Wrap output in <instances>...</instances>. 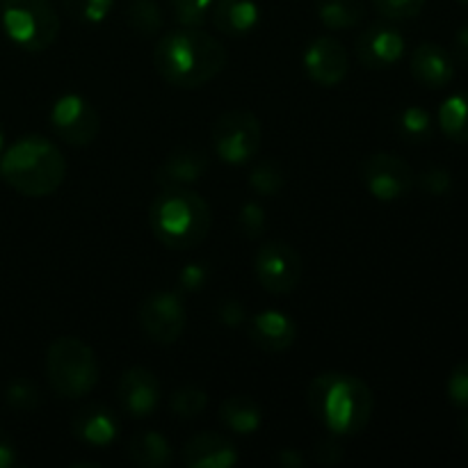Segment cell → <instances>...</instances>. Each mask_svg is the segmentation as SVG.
Instances as JSON below:
<instances>
[{
	"mask_svg": "<svg viewBox=\"0 0 468 468\" xmlns=\"http://www.w3.org/2000/svg\"><path fill=\"white\" fill-rule=\"evenodd\" d=\"M227 48L199 27H181L160 37L154 50L155 71L169 85L195 90L204 87L227 67Z\"/></svg>",
	"mask_w": 468,
	"mask_h": 468,
	"instance_id": "obj_1",
	"label": "cell"
},
{
	"mask_svg": "<svg viewBox=\"0 0 468 468\" xmlns=\"http://www.w3.org/2000/svg\"><path fill=\"white\" fill-rule=\"evenodd\" d=\"M306 405L334 437H352L368 428L375 398L364 379L347 373H323L311 379Z\"/></svg>",
	"mask_w": 468,
	"mask_h": 468,
	"instance_id": "obj_2",
	"label": "cell"
},
{
	"mask_svg": "<svg viewBox=\"0 0 468 468\" xmlns=\"http://www.w3.org/2000/svg\"><path fill=\"white\" fill-rule=\"evenodd\" d=\"M67 176L62 151L41 135H27L5 149L0 178L26 197H48Z\"/></svg>",
	"mask_w": 468,
	"mask_h": 468,
	"instance_id": "obj_3",
	"label": "cell"
},
{
	"mask_svg": "<svg viewBox=\"0 0 468 468\" xmlns=\"http://www.w3.org/2000/svg\"><path fill=\"white\" fill-rule=\"evenodd\" d=\"M149 224L154 236L169 250H192L208 238L213 210L190 187H167L151 201Z\"/></svg>",
	"mask_w": 468,
	"mask_h": 468,
	"instance_id": "obj_4",
	"label": "cell"
},
{
	"mask_svg": "<svg viewBox=\"0 0 468 468\" xmlns=\"http://www.w3.org/2000/svg\"><path fill=\"white\" fill-rule=\"evenodd\" d=\"M46 378L59 398L78 400L99 382V361L94 350L76 336H62L46 352Z\"/></svg>",
	"mask_w": 468,
	"mask_h": 468,
	"instance_id": "obj_5",
	"label": "cell"
},
{
	"mask_svg": "<svg viewBox=\"0 0 468 468\" xmlns=\"http://www.w3.org/2000/svg\"><path fill=\"white\" fill-rule=\"evenodd\" d=\"M5 35L23 50L50 48L59 35V16L48 0H3L0 3Z\"/></svg>",
	"mask_w": 468,
	"mask_h": 468,
	"instance_id": "obj_6",
	"label": "cell"
},
{
	"mask_svg": "<svg viewBox=\"0 0 468 468\" xmlns=\"http://www.w3.org/2000/svg\"><path fill=\"white\" fill-rule=\"evenodd\" d=\"M263 128L250 110H229L213 126V149L222 163L245 165L259 154Z\"/></svg>",
	"mask_w": 468,
	"mask_h": 468,
	"instance_id": "obj_7",
	"label": "cell"
},
{
	"mask_svg": "<svg viewBox=\"0 0 468 468\" xmlns=\"http://www.w3.org/2000/svg\"><path fill=\"white\" fill-rule=\"evenodd\" d=\"M254 270L265 291L272 295H288L300 286L304 261L291 245L272 240L256 251Z\"/></svg>",
	"mask_w": 468,
	"mask_h": 468,
	"instance_id": "obj_8",
	"label": "cell"
},
{
	"mask_svg": "<svg viewBox=\"0 0 468 468\" xmlns=\"http://www.w3.org/2000/svg\"><path fill=\"white\" fill-rule=\"evenodd\" d=\"M361 183L379 201H398L416 186V174L410 163L393 154H373L361 163Z\"/></svg>",
	"mask_w": 468,
	"mask_h": 468,
	"instance_id": "obj_9",
	"label": "cell"
},
{
	"mask_svg": "<svg viewBox=\"0 0 468 468\" xmlns=\"http://www.w3.org/2000/svg\"><path fill=\"white\" fill-rule=\"evenodd\" d=\"M50 126L67 144L87 146L99 135L101 117L85 96L64 94L50 108Z\"/></svg>",
	"mask_w": 468,
	"mask_h": 468,
	"instance_id": "obj_10",
	"label": "cell"
},
{
	"mask_svg": "<svg viewBox=\"0 0 468 468\" xmlns=\"http://www.w3.org/2000/svg\"><path fill=\"white\" fill-rule=\"evenodd\" d=\"M187 314L178 292H154L140 306V327L146 336L163 346H172L183 336Z\"/></svg>",
	"mask_w": 468,
	"mask_h": 468,
	"instance_id": "obj_11",
	"label": "cell"
},
{
	"mask_svg": "<svg viewBox=\"0 0 468 468\" xmlns=\"http://www.w3.org/2000/svg\"><path fill=\"white\" fill-rule=\"evenodd\" d=\"M405 55V37L388 23H375L356 37V58L370 71L391 69Z\"/></svg>",
	"mask_w": 468,
	"mask_h": 468,
	"instance_id": "obj_12",
	"label": "cell"
},
{
	"mask_svg": "<svg viewBox=\"0 0 468 468\" xmlns=\"http://www.w3.org/2000/svg\"><path fill=\"white\" fill-rule=\"evenodd\" d=\"M117 396L119 402H122V410L128 416H133V419H149L160 407L163 387H160V379L149 368L133 366L119 379Z\"/></svg>",
	"mask_w": 468,
	"mask_h": 468,
	"instance_id": "obj_13",
	"label": "cell"
},
{
	"mask_svg": "<svg viewBox=\"0 0 468 468\" xmlns=\"http://www.w3.org/2000/svg\"><path fill=\"white\" fill-rule=\"evenodd\" d=\"M304 69L320 87H336L350 71L346 46L334 37H318L304 50Z\"/></svg>",
	"mask_w": 468,
	"mask_h": 468,
	"instance_id": "obj_14",
	"label": "cell"
},
{
	"mask_svg": "<svg viewBox=\"0 0 468 468\" xmlns=\"http://www.w3.org/2000/svg\"><path fill=\"white\" fill-rule=\"evenodd\" d=\"M71 432L85 446L108 448L122 434V420L110 407L87 405L71 419Z\"/></svg>",
	"mask_w": 468,
	"mask_h": 468,
	"instance_id": "obj_15",
	"label": "cell"
},
{
	"mask_svg": "<svg viewBox=\"0 0 468 468\" xmlns=\"http://www.w3.org/2000/svg\"><path fill=\"white\" fill-rule=\"evenodd\" d=\"M250 338L259 350L263 352H286L291 350L292 343L297 341V324L283 311H261L250 323Z\"/></svg>",
	"mask_w": 468,
	"mask_h": 468,
	"instance_id": "obj_16",
	"label": "cell"
},
{
	"mask_svg": "<svg viewBox=\"0 0 468 468\" xmlns=\"http://www.w3.org/2000/svg\"><path fill=\"white\" fill-rule=\"evenodd\" d=\"M411 73L416 80L430 90H441L452 82L457 73V64L452 53H448L441 44L423 41L411 55Z\"/></svg>",
	"mask_w": 468,
	"mask_h": 468,
	"instance_id": "obj_17",
	"label": "cell"
},
{
	"mask_svg": "<svg viewBox=\"0 0 468 468\" xmlns=\"http://www.w3.org/2000/svg\"><path fill=\"white\" fill-rule=\"evenodd\" d=\"M181 460L187 468H231L238 464V451L224 434L201 432L183 446Z\"/></svg>",
	"mask_w": 468,
	"mask_h": 468,
	"instance_id": "obj_18",
	"label": "cell"
},
{
	"mask_svg": "<svg viewBox=\"0 0 468 468\" xmlns=\"http://www.w3.org/2000/svg\"><path fill=\"white\" fill-rule=\"evenodd\" d=\"M206 172H208V155L201 149L181 146L165 158V163L158 167V174H155V181L163 190L190 187L197 181H201Z\"/></svg>",
	"mask_w": 468,
	"mask_h": 468,
	"instance_id": "obj_19",
	"label": "cell"
},
{
	"mask_svg": "<svg viewBox=\"0 0 468 468\" xmlns=\"http://www.w3.org/2000/svg\"><path fill=\"white\" fill-rule=\"evenodd\" d=\"M210 14L215 27L229 37L250 35L261 21V9L254 0H218Z\"/></svg>",
	"mask_w": 468,
	"mask_h": 468,
	"instance_id": "obj_20",
	"label": "cell"
},
{
	"mask_svg": "<svg viewBox=\"0 0 468 468\" xmlns=\"http://www.w3.org/2000/svg\"><path fill=\"white\" fill-rule=\"evenodd\" d=\"M128 457L140 468H167L174 462V448L160 432L144 430V432H137L131 437Z\"/></svg>",
	"mask_w": 468,
	"mask_h": 468,
	"instance_id": "obj_21",
	"label": "cell"
},
{
	"mask_svg": "<svg viewBox=\"0 0 468 468\" xmlns=\"http://www.w3.org/2000/svg\"><path fill=\"white\" fill-rule=\"evenodd\" d=\"M219 420L233 434H254L263 425V411L259 402L247 396H231L219 407Z\"/></svg>",
	"mask_w": 468,
	"mask_h": 468,
	"instance_id": "obj_22",
	"label": "cell"
},
{
	"mask_svg": "<svg viewBox=\"0 0 468 468\" xmlns=\"http://www.w3.org/2000/svg\"><path fill=\"white\" fill-rule=\"evenodd\" d=\"M315 14L329 30H347L364 18V0H315Z\"/></svg>",
	"mask_w": 468,
	"mask_h": 468,
	"instance_id": "obj_23",
	"label": "cell"
},
{
	"mask_svg": "<svg viewBox=\"0 0 468 468\" xmlns=\"http://www.w3.org/2000/svg\"><path fill=\"white\" fill-rule=\"evenodd\" d=\"M439 126L443 135L460 144H468V91L448 96L439 108Z\"/></svg>",
	"mask_w": 468,
	"mask_h": 468,
	"instance_id": "obj_24",
	"label": "cell"
},
{
	"mask_svg": "<svg viewBox=\"0 0 468 468\" xmlns=\"http://www.w3.org/2000/svg\"><path fill=\"white\" fill-rule=\"evenodd\" d=\"M126 23L135 35L154 37L163 30V9L155 0H131L126 5Z\"/></svg>",
	"mask_w": 468,
	"mask_h": 468,
	"instance_id": "obj_25",
	"label": "cell"
},
{
	"mask_svg": "<svg viewBox=\"0 0 468 468\" xmlns=\"http://www.w3.org/2000/svg\"><path fill=\"white\" fill-rule=\"evenodd\" d=\"M250 187L261 197H274L286 186V172L282 163L274 158H263L251 167L250 172Z\"/></svg>",
	"mask_w": 468,
	"mask_h": 468,
	"instance_id": "obj_26",
	"label": "cell"
},
{
	"mask_svg": "<svg viewBox=\"0 0 468 468\" xmlns=\"http://www.w3.org/2000/svg\"><path fill=\"white\" fill-rule=\"evenodd\" d=\"M434 131V119L420 105H410V108L402 110L398 114V133L402 135V140L411 142V144H419V142H428L432 137Z\"/></svg>",
	"mask_w": 468,
	"mask_h": 468,
	"instance_id": "obj_27",
	"label": "cell"
},
{
	"mask_svg": "<svg viewBox=\"0 0 468 468\" xmlns=\"http://www.w3.org/2000/svg\"><path fill=\"white\" fill-rule=\"evenodd\" d=\"M169 407H172V414L178 416V419H197L206 411L208 407V393L204 391L201 387H187L176 388L172 393V400H169Z\"/></svg>",
	"mask_w": 468,
	"mask_h": 468,
	"instance_id": "obj_28",
	"label": "cell"
},
{
	"mask_svg": "<svg viewBox=\"0 0 468 468\" xmlns=\"http://www.w3.org/2000/svg\"><path fill=\"white\" fill-rule=\"evenodd\" d=\"M114 3L117 0H62L69 16L76 18L78 23H87V26H96V23L105 21L108 14L112 12Z\"/></svg>",
	"mask_w": 468,
	"mask_h": 468,
	"instance_id": "obj_29",
	"label": "cell"
},
{
	"mask_svg": "<svg viewBox=\"0 0 468 468\" xmlns=\"http://www.w3.org/2000/svg\"><path fill=\"white\" fill-rule=\"evenodd\" d=\"M5 400L12 410L16 411H32L37 405H39L41 396L37 384H32L30 379H14V382L7 384L5 388Z\"/></svg>",
	"mask_w": 468,
	"mask_h": 468,
	"instance_id": "obj_30",
	"label": "cell"
},
{
	"mask_svg": "<svg viewBox=\"0 0 468 468\" xmlns=\"http://www.w3.org/2000/svg\"><path fill=\"white\" fill-rule=\"evenodd\" d=\"M238 227H240V233L247 240H259L265 233V227H268V215H265L263 206L259 201L242 204L240 215H238Z\"/></svg>",
	"mask_w": 468,
	"mask_h": 468,
	"instance_id": "obj_31",
	"label": "cell"
},
{
	"mask_svg": "<svg viewBox=\"0 0 468 468\" xmlns=\"http://www.w3.org/2000/svg\"><path fill=\"white\" fill-rule=\"evenodd\" d=\"M425 3L428 0H373L379 16H384L387 21H410V18H416L423 12Z\"/></svg>",
	"mask_w": 468,
	"mask_h": 468,
	"instance_id": "obj_32",
	"label": "cell"
},
{
	"mask_svg": "<svg viewBox=\"0 0 468 468\" xmlns=\"http://www.w3.org/2000/svg\"><path fill=\"white\" fill-rule=\"evenodd\" d=\"M213 3L215 0H169L178 21L190 27H199L206 21Z\"/></svg>",
	"mask_w": 468,
	"mask_h": 468,
	"instance_id": "obj_33",
	"label": "cell"
},
{
	"mask_svg": "<svg viewBox=\"0 0 468 468\" xmlns=\"http://www.w3.org/2000/svg\"><path fill=\"white\" fill-rule=\"evenodd\" d=\"M416 183L420 186V190H425L432 197H443L451 192L452 187V174L443 167H430L425 172H420L416 176Z\"/></svg>",
	"mask_w": 468,
	"mask_h": 468,
	"instance_id": "obj_34",
	"label": "cell"
},
{
	"mask_svg": "<svg viewBox=\"0 0 468 468\" xmlns=\"http://www.w3.org/2000/svg\"><path fill=\"white\" fill-rule=\"evenodd\" d=\"M446 391L452 405L460 407V410H468V361H462L452 368Z\"/></svg>",
	"mask_w": 468,
	"mask_h": 468,
	"instance_id": "obj_35",
	"label": "cell"
},
{
	"mask_svg": "<svg viewBox=\"0 0 468 468\" xmlns=\"http://www.w3.org/2000/svg\"><path fill=\"white\" fill-rule=\"evenodd\" d=\"M210 279L208 265L204 263H187L183 265L181 274H178V283H181V291L186 292H199L204 291V286Z\"/></svg>",
	"mask_w": 468,
	"mask_h": 468,
	"instance_id": "obj_36",
	"label": "cell"
},
{
	"mask_svg": "<svg viewBox=\"0 0 468 468\" xmlns=\"http://www.w3.org/2000/svg\"><path fill=\"white\" fill-rule=\"evenodd\" d=\"M314 460L318 462L320 466H338L343 460H346V452H343L341 443L332 437L320 439L314 446Z\"/></svg>",
	"mask_w": 468,
	"mask_h": 468,
	"instance_id": "obj_37",
	"label": "cell"
},
{
	"mask_svg": "<svg viewBox=\"0 0 468 468\" xmlns=\"http://www.w3.org/2000/svg\"><path fill=\"white\" fill-rule=\"evenodd\" d=\"M218 318L219 323L224 324V327L229 329H238L245 324L247 320V309L245 304H242L240 300H233V297H229V300H222L218 306Z\"/></svg>",
	"mask_w": 468,
	"mask_h": 468,
	"instance_id": "obj_38",
	"label": "cell"
},
{
	"mask_svg": "<svg viewBox=\"0 0 468 468\" xmlns=\"http://www.w3.org/2000/svg\"><path fill=\"white\" fill-rule=\"evenodd\" d=\"M452 58H455V64L468 69V23L455 32V41H452Z\"/></svg>",
	"mask_w": 468,
	"mask_h": 468,
	"instance_id": "obj_39",
	"label": "cell"
},
{
	"mask_svg": "<svg viewBox=\"0 0 468 468\" xmlns=\"http://www.w3.org/2000/svg\"><path fill=\"white\" fill-rule=\"evenodd\" d=\"M16 446L12 443V439L0 430V468H12L16 466Z\"/></svg>",
	"mask_w": 468,
	"mask_h": 468,
	"instance_id": "obj_40",
	"label": "cell"
},
{
	"mask_svg": "<svg viewBox=\"0 0 468 468\" xmlns=\"http://www.w3.org/2000/svg\"><path fill=\"white\" fill-rule=\"evenodd\" d=\"M274 460H277V464L282 468H302L304 466V455H302L300 451H295V448H282Z\"/></svg>",
	"mask_w": 468,
	"mask_h": 468,
	"instance_id": "obj_41",
	"label": "cell"
},
{
	"mask_svg": "<svg viewBox=\"0 0 468 468\" xmlns=\"http://www.w3.org/2000/svg\"><path fill=\"white\" fill-rule=\"evenodd\" d=\"M460 432H462V437H464V441L468 443V416H464V419H462Z\"/></svg>",
	"mask_w": 468,
	"mask_h": 468,
	"instance_id": "obj_42",
	"label": "cell"
},
{
	"mask_svg": "<svg viewBox=\"0 0 468 468\" xmlns=\"http://www.w3.org/2000/svg\"><path fill=\"white\" fill-rule=\"evenodd\" d=\"M3 154H5V131L3 126H0V158H3Z\"/></svg>",
	"mask_w": 468,
	"mask_h": 468,
	"instance_id": "obj_43",
	"label": "cell"
},
{
	"mask_svg": "<svg viewBox=\"0 0 468 468\" xmlns=\"http://www.w3.org/2000/svg\"><path fill=\"white\" fill-rule=\"evenodd\" d=\"M457 3H460V5H466V7H468V0H457Z\"/></svg>",
	"mask_w": 468,
	"mask_h": 468,
	"instance_id": "obj_44",
	"label": "cell"
}]
</instances>
